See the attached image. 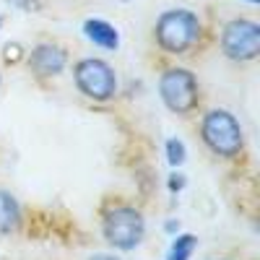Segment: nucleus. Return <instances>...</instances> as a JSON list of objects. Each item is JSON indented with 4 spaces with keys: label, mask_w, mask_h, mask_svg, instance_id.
<instances>
[{
    "label": "nucleus",
    "mask_w": 260,
    "mask_h": 260,
    "mask_svg": "<svg viewBox=\"0 0 260 260\" xmlns=\"http://www.w3.org/2000/svg\"><path fill=\"white\" fill-rule=\"evenodd\" d=\"M201 34H203L201 18L187 8L164 11L154 24V39L159 50H164L167 55H185L187 50L198 45Z\"/></svg>",
    "instance_id": "obj_1"
},
{
    "label": "nucleus",
    "mask_w": 260,
    "mask_h": 260,
    "mask_svg": "<svg viewBox=\"0 0 260 260\" xmlns=\"http://www.w3.org/2000/svg\"><path fill=\"white\" fill-rule=\"evenodd\" d=\"M102 237L115 250H136L146 237V219L136 206L112 203L102 211Z\"/></svg>",
    "instance_id": "obj_2"
},
{
    "label": "nucleus",
    "mask_w": 260,
    "mask_h": 260,
    "mask_svg": "<svg viewBox=\"0 0 260 260\" xmlns=\"http://www.w3.org/2000/svg\"><path fill=\"white\" fill-rule=\"evenodd\" d=\"M201 141L213 156L237 159L245 148L242 125L229 110H211L201 120Z\"/></svg>",
    "instance_id": "obj_3"
},
{
    "label": "nucleus",
    "mask_w": 260,
    "mask_h": 260,
    "mask_svg": "<svg viewBox=\"0 0 260 260\" xmlns=\"http://www.w3.org/2000/svg\"><path fill=\"white\" fill-rule=\"evenodd\" d=\"M159 96L169 112L187 117L201 104V86L187 68H167L159 78Z\"/></svg>",
    "instance_id": "obj_4"
},
{
    "label": "nucleus",
    "mask_w": 260,
    "mask_h": 260,
    "mask_svg": "<svg viewBox=\"0 0 260 260\" xmlns=\"http://www.w3.org/2000/svg\"><path fill=\"white\" fill-rule=\"evenodd\" d=\"M78 91L91 102H110L117 94V73L110 62L99 57H83L73 68Z\"/></svg>",
    "instance_id": "obj_5"
},
{
    "label": "nucleus",
    "mask_w": 260,
    "mask_h": 260,
    "mask_svg": "<svg viewBox=\"0 0 260 260\" xmlns=\"http://www.w3.org/2000/svg\"><path fill=\"white\" fill-rule=\"evenodd\" d=\"M221 52L232 62H252L260 55V26L250 18H232L221 29Z\"/></svg>",
    "instance_id": "obj_6"
},
{
    "label": "nucleus",
    "mask_w": 260,
    "mask_h": 260,
    "mask_svg": "<svg viewBox=\"0 0 260 260\" xmlns=\"http://www.w3.org/2000/svg\"><path fill=\"white\" fill-rule=\"evenodd\" d=\"M26 62H29V68L37 78H55L65 71V65H68V52L60 45L42 42V45H37L26 55Z\"/></svg>",
    "instance_id": "obj_7"
},
{
    "label": "nucleus",
    "mask_w": 260,
    "mask_h": 260,
    "mask_svg": "<svg viewBox=\"0 0 260 260\" xmlns=\"http://www.w3.org/2000/svg\"><path fill=\"white\" fill-rule=\"evenodd\" d=\"M83 34L89 42H94L96 47H104V50H117L120 45V34L112 24H107L102 18H89L83 24Z\"/></svg>",
    "instance_id": "obj_8"
},
{
    "label": "nucleus",
    "mask_w": 260,
    "mask_h": 260,
    "mask_svg": "<svg viewBox=\"0 0 260 260\" xmlns=\"http://www.w3.org/2000/svg\"><path fill=\"white\" fill-rule=\"evenodd\" d=\"M21 206L18 201L8 190H0V237H8V234H16L21 229Z\"/></svg>",
    "instance_id": "obj_9"
},
{
    "label": "nucleus",
    "mask_w": 260,
    "mask_h": 260,
    "mask_svg": "<svg viewBox=\"0 0 260 260\" xmlns=\"http://www.w3.org/2000/svg\"><path fill=\"white\" fill-rule=\"evenodd\" d=\"M195 245H198V240H195L192 234H182V237H177L175 245H172V250H169V260H190Z\"/></svg>",
    "instance_id": "obj_10"
},
{
    "label": "nucleus",
    "mask_w": 260,
    "mask_h": 260,
    "mask_svg": "<svg viewBox=\"0 0 260 260\" xmlns=\"http://www.w3.org/2000/svg\"><path fill=\"white\" fill-rule=\"evenodd\" d=\"M167 154H169V164H182L185 161V143L182 141H177V138H172L169 143H167Z\"/></svg>",
    "instance_id": "obj_11"
},
{
    "label": "nucleus",
    "mask_w": 260,
    "mask_h": 260,
    "mask_svg": "<svg viewBox=\"0 0 260 260\" xmlns=\"http://www.w3.org/2000/svg\"><path fill=\"white\" fill-rule=\"evenodd\" d=\"M8 3L16 6V8H21V11H39L42 8L39 0H8Z\"/></svg>",
    "instance_id": "obj_12"
},
{
    "label": "nucleus",
    "mask_w": 260,
    "mask_h": 260,
    "mask_svg": "<svg viewBox=\"0 0 260 260\" xmlns=\"http://www.w3.org/2000/svg\"><path fill=\"white\" fill-rule=\"evenodd\" d=\"M18 52H21L18 45H6V60H8V62H16V60L21 57Z\"/></svg>",
    "instance_id": "obj_13"
},
{
    "label": "nucleus",
    "mask_w": 260,
    "mask_h": 260,
    "mask_svg": "<svg viewBox=\"0 0 260 260\" xmlns=\"http://www.w3.org/2000/svg\"><path fill=\"white\" fill-rule=\"evenodd\" d=\"M89 260H120L117 255H107V252H99V255H91Z\"/></svg>",
    "instance_id": "obj_14"
},
{
    "label": "nucleus",
    "mask_w": 260,
    "mask_h": 260,
    "mask_svg": "<svg viewBox=\"0 0 260 260\" xmlns=\"http://www.w3.org/2000/svg\"><path fill=\"white\" fill-rule=\"evenodd\" d=\"M247 3H250V6H257V3H260V0H247Z\"/></svg>",
    "instance_id": "obj_15"
},
{
    "label": "nucleus",
    "mask_w": 260,
    "mask_h": 260,
    "mask_svg": "<svg viewBox=\"0 0 260 260\" xmlns=\"http://www.w3.org/2000/svg\"><path fill=\"white\" fill-rule=\"evenodd\" d=\"M0 81H3V78H0Z\"/></svg>",
    "instance_id": "obj_16"
}]
</instances>
